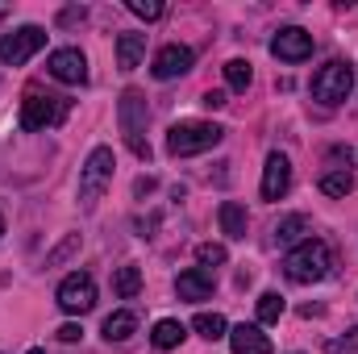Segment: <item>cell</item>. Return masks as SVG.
Wrapping results in <instances>:
<instances>
[{
	"label": "cell",
	"mask_w": 358,
	"mask_h": 354,
	"mask_svg": "<svg viewBox=\"0 0 358 354\" xmlns=\"http://www.w3.org/2000/svg\"><path fill=\"white\" fill-rule=\"evenodd\" d=\"M113 150L108 146H96L88 155V163H84V171H80V200H84V208H92L96 200H100V192L108 187V179H113Z\"/></svg>",
	"instance_id": "7"
},
{
	"label": "cell",
	"mask_w": 358,
	"mask_h": 354,
	"mask_svg": "<svg viewBox=\"0 0 358 354\" xmlns=\"http://www.w3.org/2000/svg\"><path fill=\"white\" fill-rule=\"evenodd\" d=\"M304 234H308V221H304L300 213L283 217V221H279V229H275V238H279L283 246H300V242H304Z\"/></svg>",
	"instance_id": "20"
},
{
	"label": "cell",
	"mask_w": 358,
	"mask_h": 354,
	"mask_svg": "<svg viewBox=\"0 0 358 354\" xmlns=\"http://www.w3.org/2000/svg\"><path fill=\"white\" fill-rule=\"evenodd\" d=\"M29 354H42V351H29Z\"/></svg>",
	"instance_id": "31"
},
{
	"label": "cell",
	"mask_w": 358,
	"mask_h": 354,
	"mask_svg": "<svg viewBox=\"0 0 358 354\" xmlns=\"http://www.w3.org/2000/svg\"><path fill=\"white\" fill-rule=\"evenodd\" d=\"M192 330H196L200 338H208V342H217V338H225V334H229V325H225V317H221V313H196Z\"/></svg>",
	"instance_id": "21"
},
{
	"label": "cell",
	"mask_w": 358,
	"mask_h": 354,
	"mask_svg": "<svg viewBox=\"0 0 358 354\" xmlns=\"http://www.w3.org/2000/svg\"><path fill=\"white\" fill-rule=\"evenodd\" d=\"M117 117H121L125 146L138 159H150V142H146V96L138 88H125L121 92V104H117Z\"/></svg>",
	"instance_id": "3"
},
{
	"label": "cell",
	"mask_w": 358,
	"mask_h": 354,
	"mask_svg": "<svg viewBox=\"0 0 358 354\" xmlns=\"http://www.w3.org/2000/svg\"><path fill=\"white\" fill-rule=\"evenodd\" d=\"M0 234H4V217H0Z\"/></svg>",
	"instance_id": "30"
},
{
	"label": "cell",
	"mask_w": 358,
	"mask_h": 354,
	"mask_svg": "<svg viewBox=\"0 0 358 354\" xmlns=\"http://www.w3.org/2000/svg\"><path fill=\"white\" fill-rule=\"evenodd\" d=\"M134 330H138V317H134L129 309H121V313L104 317V342H129V338H134Z\"/></svg>",
	"instance_id": "16"
},
{
	"label": "cell",
	"mask_w": 358,
	"mask_h": 354,
	"mask_svg": "<svg viewBox=\"0 0 358 354\" xmlns=\"http://www.w3.org/2000/svg\"><path fill=\"white\" fill-rule=\"evenodd\" d=\"M113 292H117L121 300H134V296L142 292V271H138V267H117V275H113Z\"/></svg>",
	"instance_id": "19"
},
{
	"label": "cell",
	"mask_w": 358,
	"mask_h": 354,
	"mask_svg": "<svg viewBox=\"0 0 358 354\" xmlns=\"http://www.w3.org/2000/svg\"><path fill=\"white\" fill-rule=\"evenodd\" d=\"M221 138H225V129L213 125V121H179V125H171V134H167V150L176 159H187V155L213 150Z\"/></svg>",
	"instance_id": "2"
},
{
	"label": "cell",
	"mask_w": 358,
	"mask_h": 354,
	"mask_svg": "<svg viewBox=\"0 0 358 354\" xmlns=\"http://www.w3.org/2000/svg\"><path fill=\"white\" fill-rule=\"evenodd\" d=\"M46 71H50L59 84H84V80H88V59H84L80 46H63V50L50 55Z\"/></svg>",
	"instance_id": "10"
},
{
	"label": "cell",
	"mask_w": 358,
	"mask_h": 354,
	"mask_svg": "<svg viewBox=\"0 0 358 354\" xmlns=\"http://www.w3.org/2000/svg\"><path fill=\"white\" fill-rule=\"evenodd\" d=\"M42 46H46V29H42V25L8 29V34L0 38V63H4V67H21V63H29Z\"/></svg>",
	"instance_id": "5"
},
{
	"label": "cell",
	"mask_w": 358,
	"mask_h": 354,
	"mask_svg": "<svg viewBox=\"0 0 358 354\" xmlns=\"http://www.w3.org/2000/svg\"><path fill=\"white\" fill-rule=\"evenodd\" d=\"M196 259H200V267L208 271V267L229 263V250H225V246H217V242H200V246H196Z\"/></svg>",
	"instance_id": "25"
},
{
	"label": "cell",
	"mask_w": 358,
	"mask_h": 354,
	"mask_svg": "<svg viewBox=\"0 0 358 354\" xmlns=\"http://www.w3.org/2000/svg\"><path fill=\"white\" fill-rule=\"evenodd\" d=\"M250 80H255V67H250L246 59H229V63H225V84L234 92H246Z\"/></svg>",
	"instance_id": "22"
},
{
	"label": "cell",
	"mask_w": 358,
	"mask_h": 354,
	"mask_svg": "<svg viewBox=\"0 0 358 354\" xmlns=\"http://www.w3.org/2000/svg\"><path fill=\"white\" fill-rule=\"evenodd\" d=\"M176 292H179V300H208L213 296V271H204V267L179 271Z\"/></svg>",
	"instance_id": "13"
},
{
	"label": "cell",
	"mask_w": 358,
	"mask_h": 354,
	"mask_svg": "<svg viewBox=\"0 0 358 354\" xmlns=\"http://www.w3.org/2000/svg\"><path fill=\"white\" fill-rule=\"evenodd\" d=\"M67 117V100L55 96V92H42V88H29L25 100H21V125L25 129H50Z\"/></svg>",
	"instance_id": "4"
},
{
	"label": "cell",
	"mask_w": 358,
	"mask_h": 354,
	"mask_svg": "<svg viewBox=\"0 0 358 354\" xmlns=\"http://www.w3.org/2000/svg\"><path fill=\"white\" fill-rule=\"evenodd\" d=\"M229 346H234V354H271V338L259 325H238V330H229Z\"/></svg>",
	"instance_id": "14"
},
{
	"label": "cell",
	"mask_w": 358,
	"mask_h": 354,
	"mask_svg": "<svg viewBox=\"0 0 358 354\" xmlns=\"http://www.w3.org/2000/svg\"><path fill=\"white\" fill-rule=\"evenodd\" d=\"M146 55V34H121L117 38V67L121 71H134Z\"/></svg>",
	"instance_id": "15"
},
{
	"label": "cell",
	"mask_w": 358,
	"mask_h": 354,
	"mask_svg": "<svg viewBox=\"0 0 358 354\" xmlns=\"http://www.w3.org/2000/svg\"><path fill=\"white\" fill-rule=\"evenodd\" d=\"M92 304H96V283H92V275L76 271V275H67V279L59 283V309H63V313L80 317V313H88Z\"/></svg>",
	"instance_id": "8"
},
{
	"label": "cell",
	"mask_w": 358,
	"mask_h": 354,
	"mask_svg": "<svg viewBox=\"0 0 358 354\" xmlns=\"http://www.w3.org/2000/svg\"><path fill=\"white\" fill-rule=\"evenodd\" d=\"M329 246L321 242V238H304L300 246H292L287 250V259H283V267H287V275L296 279V283H317V279H325L329 275Z\"/></svg>",
	"instance_id": "1"
},
{
	"label": "cell",
	"mask_w": 358,
	"mask_h": 354,
	"mask_svg": "<svg viewBox=\"0 0 358 354\" xmlns=\"http://www.w3.org/2000/svg\"><path fill=\"white\" fill-rule=\"evenodd\" d=\"M321 192L325 196H350L355 192V176L350 171H329V176H321Z\"/></svg>",
	"instance_id": "23"
},
{
	"label": "cell",
	"mask_w": 358,
	"mask_h": 354,
	"mask_svg": "<svg viewBox=\"0 0 358 354\" xmlns=\"http://www.w3.org/2000/svg\"><path fill=\"white\" fill-rule=\"evenodd\" d=\"M292 187V163L287 155H267V167H263V200H279L283 192Z\"/></svg>",
	"instance_id": "12"
},
{
	"label": "cell",
	"mask_w": 358,
	"mask_h": 354,
	"mask_svg": "<svg viewBox=\"0 0 358 354\" xmlns=\"http://www.w3.org/2000/svg\"><path fill=\"white\" fill-rule=\"evenodd\" d=\"M129 13L142 17V21H159L163 17V4L159 0H129Z\"/></svg>",
	"instance_id": "26"
},
{
	"label": "cell",
	"mask_w": 358,
	"mask_h": 354,
	"mask_svg": "<svg viewBox=\"0 0 358 354\" xmlns=\"http://www.w3.org/2000/svg\"><path fill=\"white\" fill-rule=\"evenodd\" d=\"M192 63H196V55H192V46H179V42H171V46H163L159 55H155V63H150V71H155V80H179V76H187L192 71Z\"/></svg>",
	"instance_id": "11"
},
{
	"label": "cell",
	"mask_w": 358,
	"mask_h": 354,
	"mask_svg": "<svg viewBox=\"0 0 358 354\" xmlns=\"http://www.w3.org/2000/svg\"><path fill=\"white\" fill-rule=\"evenodd\" d=\"M271 55L283 59V63H304L313 55V34L300 29V25H287V29H279L271 38Z\"/></svg>",
	"instance_id": "9"
},
{
	"label": "cell",
	"mask_w": 358,
	"mask_h": 354,
	"mask_svg": "<svg viewBox=\"0 0 358 354\" xmlns=\"http://www.w3.org/2000/svg\"><path fill=\"white\" fill-rule=\"evenodd\" d=\"M204 104H208V108H221V104H225V92H204Z\"/></svg>",
	"instance_id": "29"
},
{
	"label": "cell",
	"mask_w": 358,
	"mask_h": 354,
	"mask_svg": "<svg viewBox=\"0 0 358 354\" xmlns=\"http://www.w3.org/2000/svg\"><path fill=\"white\" fill-rule=\"evenodd\" d=\"M283 317V296L279 292H263L259 296V325H275Z\"/></svg>",
	"instance_id": "24"
},
{
	"label": "cell",
	"mask_w": 358,
	"mask_h": 354,
	"mask_svg": "<svg viewBox=\"0 0 358 354\" xmlns=\"http://www.w3.org/2000/svg\"><path fill=\"white\" fill-rule=\"evenodd\" d=\"M329 354H358V330L342 334L338 342H329Z\"/></svg>",
	"instance_id": "27"
},
{
	"label": "cell",
	"mask_w": 358,
	"mask_h": 354,
	"mask_svg": "<svg viewBox=\"0 0 358 354\" xmlns=\"http://www.w3.org/2000/svg\"><path fill=\"white\" fill-rule=\"evenodd\" d=\"M59 338H63V342H80V338H84V330H80L76 321H67V325L59 330Z\"/></svg>",
	"instance_id": "28"
},
{
	"label": "cell",
	"mask_w": 358,
	"mask_h": 354,
	"mask_svg": "<svg viewBox=\"0 0 358 354\" xmlns=\"http://www.w3.org/2000/svg\"><path fill=\"white\" fill-rule=\"evenodd\" d=\"M350 88H355V67L342 63V59L325 63V67L313 76V96H317L321 104H342V100L350 96Z\"/></svg>",
	"instance_id": "6"
},
{
	"label": "cell",
	"mask_w": 358,
	"mask_h": 354,
	"mask_svg": "<svg viewBox=\"0 0 358 354\" xmlns=\"http://www.w3.org/2000/svg\"><path fill=\"white\" fill-rule=\"evenodd\" d=\"M183 338H187V330H183L179 321H171V317H167V321H159V325H155V334H150L155 351H176Z\"/></svg>",
	"instance_id": "18"
},
{
	"label": "cell",
	"mask_w": 358,
	"mask_h": 354,
	"mask_svg": "<svg viewBox=\"0 0 358 354\" xmlns=\"http://www.w3.org/2000/svg\"><path fill=\"white\" fill-rule=\"evenodd\" d=\"M221 229H225V238H246V208L242 204H234V200H225L221 204Z\"/></svg>",
	"instance_id": "17"
}]
</instances>
